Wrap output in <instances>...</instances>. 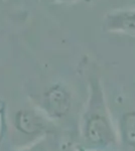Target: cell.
<instances>
[{
	"mask_svg": "<svg viewBox=\"0 0 135 151\" xmlns=\"http://www.w3.org/2000/svg\"><path fill=\"white\" fill-rule=\"evenodd\" d=\"M89 97L81 120V146L92 151H103L117 143V132L111 120L101 79L96 73L88 78Z\"/></svg>",
	"mask_w": 135,
	"mask_h": 151,
	"instance_id": "cell-1",
	"label": "cell"
},
{
	"mask_svg": "<svg viewBox=\"0 0 135 151\" xmlns=\"http://www.w3.org/2000/svg\"><path fill=\"white\" fill-rule=\"evenodd\" d=\"M11 125L15 135L22 138L28 143V146L56 132V123L36 106L17 110L12 118Z\"/></svg>",
	"mask_w": 135,
	"mask_h": 151,
	"instance_id": "cell-2",
	"label": "cell"
},
{
	"mask_svg": "<svg viewBox=\"0 0 135 151\" xmlns=\"http://www.w3.org/2000/svg\"><path fill=\"white\" fill-rule=\"evenodd\" d=\"M36 107L55 123L66 119L73 107L72 92L63 83H55L40 95Z\"/></svg>",
	"mask_w": 135,
	"mask_h": 151,
	"instance_id": "cell-3",
	"label": "cell"
},
{
	"mask_svg": "<svg viewBox=\"0 0 135 151\" xmlns=\"http://www.w3.org/2000/svg\"><path fill=\"white\" fill-rule=\"evenodd\" d=\"M104 23L109 31L135 36V8L109 12L105 16Z\"/></svg>",
	"mask_w": 135,
	"mask_h": 151,
	"instance_id": "cell-4",
	"label": "cell"
},
{
	"mask_svg": "<svg viewBox=\"0 0 135 151\" xmlns=\"http://www.w3.org/2000/svg\"><path fill=\"white\" fill-rule=\"evenodd\" d=\"M119 137L125 146L135 148V111H128L121 116L119 121Z\"/></svg>",
	"mask_w": 135,
	"mask_h": 151,
	"instance_id": "cell-5",
	"label": "cell"
},
{
	"mask_svg": "<svg viewBox=\"0 0 135 151\" xmlns=\"http://www.w3.org/2000/svg\"><path fill=\"white\" fill-rule=\"evenodd\" d=\"M45 138L41 139L38 142L33 143V144L29 145V146H25V147L21 148L20 150L17 151H48V148L45 147Z\"/></svg>",
	"mask_w": 135,
	"mask_h": 151,
	"instance_id": "cell-6",
	"label": "cell"
},
{
	"mask_svg": "<svg viewBox=\"0 0 135 151\" xmlns=\"http://www.w3.org/2000/svg\"><path fill=\"white\" fill-rule=\"evenodd\" d=\"M4 118H5V114L3 111V107L0 108V132H1V127L4 125Z\"/></svg>",
	"mask_w": 135,
	"mask_h": 151,
	"instance_id": "cell-7",
	"label": "cell"
},
{
	"mask_svg": "<svg viewBox=\"0 0 135 151\" xmlns=\"http://www.w3.org/2000/svg\"><path fill=\"white\" fill-rule=\"evenodd\" d=\"M63 151H77V149L76 148H74L72 145H66L65 147H64Z\"/></svg>",
	"mask_w": 135,
	"mask_h": 151,
	"instance_id": "cell-8",
	"label": "cell"
},
{
	"mask_svg": "<svg viewBox=\"0 0 135 151\" xmlns=\"http://www.w3.org/2000/svg\"><path fill=\"white\" fill-rule=\"evenodd\" d=\"M76 149H77V151H92V150H89V149H87V148L83 147V146H81V145L76 147Z\"/></svg>",
	"mask_w": 135,
	"mask_h": 151,
	"instance_id": "cell-9",
	"label": "cell"
},
{
	"mask_svg": "<svg viewBox=\"0 0 135 151\" xmlns=\"http://www.w3.org/2000/svg\"><path fill=\"white\" fill-rule=\"evenodd\" d=\"M62 2H73V1H76V0H60Z\"/></svg>",
	"mask_w": 135,
	"mask_h": 151,
	"instance_id": "cell-10",
	"label": "cell"
}]
</instances>
